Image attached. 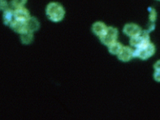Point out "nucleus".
<instances>
[{"label":"nucleus","mask_w":160,"mask_h":120,"mask_svg":"<svg viewBox=\"0 0 160 120\" xmlns=\"http://www.w3.org/2000/svg\"><path fill=\"white\" fill-rule=\"evenodd\" d=\"M48 19L53 23L62 22L66 16V9L61 3L53 2L49 3L46 8Z\"/></svg>","instance_id":"1"},{"label":"nucleus","mask_w":160,"mask_h":120,"mask_svg":"<svg viewBox=\"0 0 160 120\" xmlns=\"http://www.w3.org/2000/svg\"><path fill=\"white\" fill-rule=\"evenodd\" d=\"M0 8H1L2 11H5V10L8 9L9 8L8 2L6 1V0H1V4H0Z\"/></svg>","instance_id":"16"},{"label":"nucleus","mask_w":160,"mask_h":120,"mask_svg":"<svg viewBox=\"0 0 160 120\" xmlns=\"http://www.w3.org/2000/svg\"><path fill=\"white\" fill-rule=\"evenodd\" d=\"M142 32L143 30L138 25L133 23L126 24L123 28V33L130 38L139 36Z\"/></svg>","instance_id":"5"},{"label":"nucleus","mask_w":160,"mask_h":120,"mask_svg":"<svg viewBox=\"0 0 160 120\" xmlns=\"http://www.w3.org/2000/svg\"><path fill=\"white\" fill-rule=\"evenodd\" d=\"M153 78L158 82H160V72L156 71L153 74Z\"/></svg>","instance_id":"17"},{"label":"nucleus","mask_w":160,"mask_h":120,"mask_svg":"<svg viewBox=\"0 0 160 120\" xmlns=\"http://www.w3.org/2000/svg\"><path fill=\"white\" fill-rule=\"evenodd\" d=\"M28 31L35 33L38 31L40 28V22L36 17L31 16L26 22Z\"/></svg>","instance_id":"11"},{"label":"nucleus","mask_w":160,"mask_h":120,"mask_svg":"<svg viewBox=\"0 0 160 120\" xmlns=\"http://www.w3.org/2000/svg\"><path fill=\"white\" fill-rule=\"evenodd\" d=\"M119 35L118 29L113 26H108L106 33L103 36L99 38L101 43L106 46H109L110 44L118 41Z\"/></svg>","instance_id":"3"},{"label":"nucleus","mask_w":160,"mask_h":120,"mask_svg":"<svg viewBox=\"0 0 160 120\" xmlns=\"http://www.w3.org/2000/svg\"><path fill=\"white\" fill-rule=\"evenodd\" d=\"M150 42L149 32L146 30H144L142 32V33L138 36L133 37L130 38L129 43L130 46L135 48H138L143 45L146 44Z\"/></svg>","instance_id":"4"},{"label":"nucleus","mask_w":160,"mask_h":120,"mask_svg":"<svg viewBox=\"0 0 160 120\" xmlns=\"http://www.w3.org/2000/svg\"><path fill=\"white\" fill-rule=\"evenodd\" d=\"M14 16L15 19L26 22L32 16L26 7H22L14 9Z\"/></svg>","instance_id":"8"},{"label":"nucleus","mask_w":160,"mask_h":120,"mask_svg":"<svg viewBox=\"0 0 160 120\" xmlns=\"http://www.w3.org/2000/svg\"><path fill=\"white\" fill-rule=\"evenodd\" d=\"M117 57L119 61L128 62L134 58V49L131 47L123 46Z\"/></svg>","instance_id":"6"},{"label":"nucleus","mask_w":160,"mask_h":120,"mask_svg":"<svg viewBox=\"0 0 160 120\" xmlns=\"http://www.w3.org/2000/svg\"><path fill=\"white\" fill-rule=\"evenodd\" d=\"M149 21L150 22L153 23L157 19V12L154 8H149Z\"/></svg>","instance_id":"15"},{"label":"nucleus","mask_w":160,"mask_h":120,"mask_svg":"<svg viewBox=\"0 0 160 120\" xmlns=\"http://www.w3.org/2000/svg\"><path fill=\"white\" fill-rule=\"evenodd\" d=\"M153 68L155 69V71L160 72V60H159V61H158L156 63L154 64Z\"/></svg>","instance_id":"18"},{"label":"nucleus","mask_w":160,"mask_h":120,"mask_svg":"<svg viewBox=\"0 0 160 120\" xmlns=\"http://www.w3.org/2000/svg\"><path fill=\"white\" fill-rule=\"evenodd\" d=\"M9 28H11V29L15 33H18L19 35L28 31L26 22L17 19L13 20V22L10 24Z\"/></svg>","instance_id":"9"},{"label":"nucleus","mask_w":160,"mask_h":120,"mask_svg":"<svg viewBox=\"0 0 160 120\" xmlns=\"http://www.w3.org/2000/svg\"><path fill=\"white\" fill-rule=\"evenodd\" d=\"M108 26L103 22L98 21L93 23L92 26V31L95 36L99 38L103 36L106 33Z\"/></svg>","instance_id":"7"},{"label":"nucleus","mask_w":160,"mask_h":120,"mask_svg":"<svg viewBox=\"0 0 160 120\" xmlns=\"http://www.w3.org/2000/svg\"><path fill=\"white\" fill-rule=\"evenodd\" d=\"M19 39L20 42L23 45L31 44L34 40V33L30 31H27L20 35Z\"/></svg>","instance_id":"12"},{"label":"nucleus","mask_w":160,"mask_h":120,"mask_svg":"<svg viewBox=\"0 0 160 120\" xmlns=\"http://www.w3.org/2000/svg\"><path fill=\"white\" fill-rule=\"evenodd\" d=\"M155 52H156V47L149 42L134 49V58L146 60L151 58L155 53Z\"/></svg>","instance_id":"2"},{"label":"nucleus","mask_w":160,"mask_h":120,"mask_svg":"<svg viewBox=\"0 0 160 120\" xmlns=\"http://www.w3.org/2000/svg\"><path fill=\"white\" fill-rule=\"evenodd\" d=\"M14 19V9L9 8L3 12V22L5 26H9Z\"/></svg>","instance_id":"10"},{"label":"nucleus","mask_w":160,"mask_h":120,"mask_svg":"<svg viewBox=\"0 0 160 120\" xmlns=\"http://www.w3.org/2000/svg\"><path fill=\"white\" fill-rule=\"evenodd\" d=\"M123 48V45L120 42L116 41L113 42V43L110 44L109 46H108V49L110 54L118 56V55L122 51Z\"/></svg>","instance_id":"13"},{"label":"nucleus","mask_w":160,"mask_h":120,"mask_svg":"<svg viewBox=\"0 0 160 120\" xmlns=\"http://www.w3.org/2000/svg\"><path fill=\"white\" fill-rule=\"evenodd\" d=\"M28 0H12L11 5L13 9L25 7Z\"/></svg>","instance_id":"14"},{"label":"nucleus","mask_w":160,"mask_h":120,"mask_svg":"<svg viewBox=\"0 0 160 120\" xmlns=\"http://www.w3.org/2000/svg\"><path fill=\"white\" fill-rule=\"evenodd\" d=\"M158 1H160V0H158Z\"/></svg>","instance_id":"19"}]
</instances>
